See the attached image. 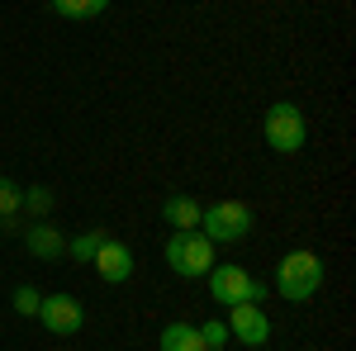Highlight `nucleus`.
Here are the masks:
<instances>
[{
    "mask_svg": "<svg viewBox=\"0 0 356 351\" xmlns=\"http://www.w3.org/2000/svg\"><path fill=\"white\" fill-rule=\"evenodd\" d=\"M200 233H204L209 243H243L247 233H252V204H243V199H219V204H209V209L200 214Z\"/></svg>",
    "mask_w": 356,
    "mask_h": 351,
    "instance_id": "nucleus-4",
    "label": "nucleus"
},
{
    "mask_svg": "<svg viewBox=\"0 0 356 351\" xmlns=\"http://www.w3.org/2000/svg\"><path fill=\"white\" fill-rule=\"evenodd\" d=\"M10 304H15V313H19V318H38V304H43V295H38L33 285H15Z\"/></svg>",
    "mask_w": 356,
    "mask_h": 351,
    "instance_id": "nucleus-15",
    "label": "nucleus"
},
{
    "mask_svg": "<svg viewBox=\"0 0 356 351\" xmlns=\"http://www.w3.org/2000/svg\"><path fill=\"white\" fill-rule=\"evenodd\" d=\"M323 275H328L323 256L309 252V247H300V252L280 256V266H275V295L290 299V304H309V299L323 290Z\"/></svg>",
    "mask_w": 356,
    "mask_h": 351,
    "instance_id": "nucleus-1",
    "label": "nucleus"
},
{
    "mask_svg": "<svg viewBox=\"0 0 356 351\" xmlns=\"http://www.w3.org/2000/svg\"><path fill=\"white\" fill-rule=\"evenodd\" d=\"M0 233H5V214H0Z\"/></svg>",
    "mask_w": 356,
    "mask_h": 351,
    "instance_id": "nucleus-18",
    "label": "nucleus"
},
{
    "mask_svg": "<svg viewBox=\"0 0 356 351\" xmlns=\"http://www.w3.org/2000/svg\"><path fill=\"white\" fill-rule=\"evenodd\" d=\"M209 299L223 304V309H233V304H261L266 299V285L261 280H252L243 266H209Z\"/></svg>",
    "mask_w": 356,
    "mask_h": 351,
    "instance_id": "nucleus-5",
    "label": "nucleus"
},
{
    "mask_svg": "<svg viewBox=\"0 0 356 351\" xmlns=\"http://www.w3.org/2000/svg\"><path fill=\"white\" fill-rule=\"evenodd\" d=\"M261 138H266V147L280 152V157H295L304 142H309V124H304V109L290 105V100H275L266 109V119H261Z\"/></svg>",
    "mask_w": 356,
    "mask_h": 351,
    "instance_id": "nucleus-2",
    "label": "nucleus"
},
{
    "mask_svg": "<svg viewBox=\"0 0 356 351\" xmlns=\"http://www.w3.org/2000/svg\"><path fill=\"white\" fill-rule=\"evenodd\" d=\"M24 209L43 218L48 209H53V190H48V186H29V190H24Z\"/></svg>",
    "mask_w": 356,
    "mask_h": 351,
    "instance_id": "nucleus-16",
    "label": "nucleus"
},
{
    "mask_svg": "<svg viewBox=\"0 0 356 351\" xmlns=\"http://www.w3.org/2000/svg\"><path fill=\"white\" fill-rule=\"evenodd\" d=\"M228 337H238L247 347H266L271 342V318L261 313V304H233L228 309Z\"/></svg>",
    "mask_w": 356,
    "mask_h": 351,
    "instance_id": "nucleus-7",
    "label": "nucleus"
},
{
    "mask_svg": "<svg viewBox=\"0 0 356 351\" xmlns=\"http://www.w3.org/2000/svg\"><path fill=\"white\" fill-rule=\"evenodd\" d=\"M38 323L48 327L53 337H72V332H81V327H86L81 299H72V295H43V304H38Z\"/></svg>",
    "mask_w": 356,
    "mask_h": 351,
    "instance_id": "nucleus-6",
    "label": "nucleus"
},
{
    "mask_svg": "<svg viewBox=\"0 0 356 351\" xmlns=\"http://www.w3.org/2000/svg\"><path fill=\"white\" fill-rule=\"evenodd\" d=\"M166 266L186 280H204L209 266H214V243L195 228V233H171L166 238Z\"/></svg>",
    "mask_w": 356,
    "mask_h": 351,
    "instance_id": "nucleus-3",
    "label": "nucleus"
},
{
    "mask_svg": "<svg viewBox=\"0 0 356 351\" xmlns=\"http://www.w3.org/2000/svg\"><path fill=\"white\" fill-rule=\"evenodd\" d=\"M195 327H200L204 347H223V342H228V323H223V318H209V323H195Z\"/></svg>",
    "mask_w": 356,
    "mask_h": 351,
    "instance_id": "nucleus-17",
    "label": "nucleus"
},
{
    "mask_svg": "<svg viewBox=\"0 0 356 351\" xmlns=\"http://www.w3.org/2000/svg\"><path fill=\"white\" fill-rule=\"evenodd\" d=\"M24 209V190L15 186L10 176H0V214H5V228H15V214Z\"/></svg>",
    "mask_w": 356,
    "mask_h": 351,
    "instance_id": "nucleus-14",
    "label": "nucleus"
},
{
    "mask_svg": "<svg viewBox=\"0 0 356 351\" xmlns=\"http://www.w3.org/2000/svg\"><path fill=\"white\" fill-rule=\"evenodd\" d=\"M157 351H209V347H204V337H200L195 323H166Z\"/></svg>",
    "mask_w": 356,
    "mask_h": 351,
    "instance_id": "nucleus-11",
    "label": "nucleus"
},
{
    "mask_svg": "<svg viewBox=\"0 0 356 351\" xmlns=\"http://www.w3.org/2000/svg\"><path fill=\"white\" fill-rule=\"evenodd\" d=\"M209 351H223V347H209Z\"/></svg>",
    "mask_w": 356,
    "mask_h": 351,
    "instance_id": "nucleus-19",
    "label": "nucleus"
},
{
    "mask_svg": "<svg viewBox=\"0 0 356 351\" xmlns=\"http://www.w3.org/2000/svg\"><path fill=\"white\" fill-rule=\"evenodd\" d=\"M200 214H204V204L195 195H166L162 199V218L171 223V233H195L200 228Z\"/></svg>",
    "mask_w": 356,
    "mask_h": 351,
    "instance_id": "nucleus-9",
    "label": "nucleus"
},
{
    "mask_svg": "<svg viewBox=\"0 0 356 351\" xmlns=\"http://www.w3.org/2000/svg\"><path fill=\"white\" fill-rule=\"evenodd\" d=\"M105 238H110L105 228H90V233H81V238H72V243H67V256H72V261H86V266H90V256L100 252V243H105Z\"/></svg>",
    "mask_w": 356,
    "mask_h": 351,
    "instance_id": "nucleus-13",
    "label": "nucleus"
},
{
    "mask_svg": "<svg viewBox=\"0 0 356 351\" xmlns=\"http://www.w3.org/2000/svg\"><path fill=\"white\" fill-rule=\"evenodd\" d=\"M24 247L38 256V261H57V256H67V238L57 233L53 223H33L24 233Z\"/></svg>",
    "mask_w": 356,
    "mask_h": 351,
    "instance_id": "nucleus-10",
    "label": "nucleus"
},
{
    "mask_svg": "<svg viewBox=\"0 0 356 351\" xmlns=\"http://www.w3.org/2000/svg\"><path fill=\"white\" fill-rule=\"evenodd\" d=\"M90 266L100 270V280H110V285H124L129 275H134V252L124 243H114V238H105L100 243V252L90 256Z\"/></svg>",
    "mask_w": 356,
    "mask_h": 351,
    "instance_id": "nucleus-8",
    "label": "nucleus"
},
{
    "mask_svg": "<svg viewBox=\"0 0 356 351\" xmlns=\"http://www.w3.org/2000/svg\"><path fill=\"white\" fill-rule=\"evenodd\" d=\"M48 5H53V15H62V19H100L110 10V0H48Z\"/></svg>",
    "mask_w": 356,
    "mask_h": 351,
    "instance_id": "nucleus-12",
    "label": "nucleus"
}]
</instances>
